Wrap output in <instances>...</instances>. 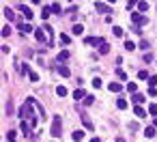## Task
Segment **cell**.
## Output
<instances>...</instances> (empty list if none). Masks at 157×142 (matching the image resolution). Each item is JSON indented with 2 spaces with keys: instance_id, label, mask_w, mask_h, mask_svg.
<instances>
[{
  "instance_id": "ee69618b",
  "label": "cell",
  "mask_w": 157,
  "mask_h": 142,
  "mask_svg": "<svg viewBox=\"0 0 157 142\" xmlns=\"http://www.w3.org/2000/svg\"><path fill=\"white\" fill-rule=\"evenodd\" d=\"M138 78H140V80H146L149 75H146V71H140V73H138Z\"/></svg>"
},
{
  "instance_id": "b9f144b4",
  "label": "cell",
  "mask_w": 157,
  "mask_h": 142,
  "mask_svg": "<svg viewBox=\"0 0 157 142\" xmlns=\"http://www.w3.org/2000/svg\"><path fill=\"white\" fill-rule=\"evenodd\" d=\"M151 60H153V56L149 54V52H144V63H151Z\"/></svg>"
},
{
  "instance_id": "7c38bea8",
  "label": "cell",
  "mask_w": 157,
  "mask_h": 142,
  "mask_svg": "<svg viewBox=\"0 0 157 142\" xmlns=\"http://www.w3.org/2000/svg\"><path fill=\"white\" fill-rule=\"evenodd\" d=\"M134 114H136L138 119H144V116H146V110L142 108V105H136V108H134Z\"/></svg>"
},
{
  "instance_id": "2e32d148",
  "label": "cell",
  "mask_w": 157,
  "mask_h": 142,
  "mask_svg": "<svg viewBox=\"0 0 157 142\" xmlns=\"http://www.w3.org/2000/svg\"><path fill=\"white\" fill-rule=\"evenodd\" d=\"M58 73H60L62 78H69V75H71V71H69L67 65H60V67H58Z\"/></svg>"
},
{
  "instance_id": "f546056e",
  "label": "cell",
  "mask_w": 157,
  "mask_h": 142,
  "mask_svg": "<svg viewBox=\"0 0 157 142\" xmlns=\"http://www.w3.org/2000/svg\"><path fill=\"white\" fill-rule=\"evenodd\" d=\"M99 52H101V54H110V45H108V43H103V45L99 48Z\"/></svg>"
},
{
  "instance_id": "277c9868",
  "label": "cell",
  "mask_w": 157,
  "mask_h": 142,
  "mask_svg": "<svg viewBox=\"0 0 157 142\" xmlns=\"http://www.w3.org/2000/svg\"><path fill=\"white\" fill-rule=\"evenodd\" d=\"M34 37H37V41H41V43H45V45H50L48 32L43 30V26H41V28H37V30H34Z\"/></svg>"
},
{
  "instance_id": "836d02e7",
  "label": "cell",
  "mask_w": 157,
  "mask_h": 142,
  "mask_svg": "<svg viewBox=\"0 0 157 142\" xmlns=\"http://www.w3.org/2000/svg\"><path fill=\"white\" fill-rule=\"evenodd\" d=\"M155 84H157V78L151 75V78H149V88H155Z\"/></svg>"
},
{
  "instance_id": "9a60e30c",
  "label": "cell",
  "mask_w": 157,
  "mask_h": 142,
  "mask_svg": "<svg viewBox=\"0 0 157 142\" xmlns=\"http://www.w3.org/2000/svg\"><path fill=\"white\" fill-rule=\"evenodd\" d=\"M20 11L26 15V20H32V11H30V9L26 7V4H20Z\"/></svg>"
},
{
  "instance_id": "7402d4cb",
  "label": "cell",
  "mask_w": 157,
  "mask_h": 142,
  "mask_svg": "<svg viewBox=\"0 0 157 142\" xmlns=\"http://www.w3.org/2000/svg\"><path fill=\"white\" fill-rule=\"evenodd\" d=\"M116 108H118V110H125V108H127V99H123V97H121V99L116 101Z\"/></svg>"
},
{
  "instance_id": "d6986e66",
  "label": "cell",
  "mask_w": 157,
  "mask_h": 142,
  "mask_svg": "<svg viewBox=\"0 0 157 142\" xmlns=\"http://www.w3.org/2000/svg\"><path fill=\"white\" fill-rule=\"evenodd\" d=\"M2 13H4V17H7V20H9V22H13V20H15V13L11 11V9H4V11H2Z\"/></svg>"
},
{
  "instance_id": "ffe728a7",
  "label": "cell",
  "mask_w": 157,
  "mask_h": 142,
  "mask_svg": "<svg viewBox=\"0 0 157 142\" xmlns=\"http://www.w3.org/2000/svg\"><path fill=\"white\" fill-rule=\"evenodd\" d=\"M149 114L157 119V103H149Z\"/></svg>"
},
{
  "instance_id": "6da1fadb",
  "label": "cell",
  "mask_w": 157,
  "mask_h": 142,
  "mask_svg": "<svg viewBox=\"0 0 157 142\" xmlns=\"http://www.w3.org/2000/svg\"><path fill=\"white\" fill-rule=\"evenodd\" d=\"M32 108H34V105L28 101V99H26V103L22 105V108H20V112H17V116H20V119H34V114H32Z\"/></svg>"
},
{
  "instance_id": "7a4b0ae2",
  "label": "cell",
  "mask_w": 157,
  "mask_h": 142,
  "mask_svg": "<svg viewBox=\"0 0 157 142\" xmlns=\"http://www.w3.org/2000/svg\"><path fill=\"white\" fill-rule=\"evenodd\" d=\"M50 134L54 136V138H58L62 131H60V116H54L52 119V127H50Z\"/></svg>"
},
{
  "instance_id": "83f0119b",
  "label": "cell",
  "mask_w": 157,
  "mask_h": 142,
  "mask_svg": "<svg viewBox=\"0 0 157 142\" xmlns=\"http://www.w3.org/2000/svg\"><path fill=\"white\" fill-rule=\"evenodd\" d=\"M56 95H58V97H65V95H67V88H65V86H58V88H56Z\"/></svg>"
},
{
  "instance_id": "7bdbcfd3",
  "label": "cell",
  "mask_w": 157,
  "mask_h": 142,
  "mask_svg": "<svg viewBox=\"0 0 157 142\" xmlns=\"http://www.w3.org/2000/svg\"><path fill=\"white\" fill-rule=\"evenodd\" d=\"M60 41H62V43H69L71 39H69V34H60Z\"/></svg>"
},
{
  "instance_id": "44dd1931",
  "label": "cell",
  "mask_w": 157,
  "mask_h": 142,
  "mask_svg": "<svg viewBox=\"0 0 157 142\" xmlns=\"http://www.w3.org/2000/svg\"><path fill=\"white\" fill-rule=\"evenodd\" d=\"M71 30H73V34H82V32H84V26H82V24H76Z\"/></svg>"
},
{
  "instance_id": "d6a6232c",
  "label": "cell",
  "mask_w": 157,
  "mask_h": 142,
  "mask_svg": "<svg viewBox=\"0 0 157 142\" xmlns=\"http://www.w3.org/2000/svg\"><path fill=\"white\" fill-rule=\"evenodd\" d=\"M138 9L140 11H149V2H138Z\"/></svg>"
},
{
  "instance_id": "d4e9b609",
  "label": "cell",
  "mask_w": 157,
  "mask_h": 142,
  "mask_svg": "<svg viewBox=\"0 0 157 142\" xmlns=\"http://www.w3.org/2000/svg\"><path fill=\"white\" fill-rule=\"evenodd\" d=\"M116 78H118V80H127V73H125V71H123L121 67L116 69Z\"/></svg>"
},
{
  "instance_id": "ac0fdd59",
  "label": "cell",
  "mask_w": 157,
  "mask_h": 142,
  "mask_svg": "<svg viewBox=\"0 0 157 142\" xmlns=\"http://www.w3.org/2000/svg\"><path fill=\"white\" fill-rule=\"evenodd\" d=\"M71 138L76 140V142H80V140H84V131H80V129H78V131H73V134H71Z\"/></svg>"
},
{
  "instance_id": "ba28073f",
  "label": "cell",
  "mask_w": 157,
  "mask_h": 142,
  "mask_svg": "<svg viewBox=\"0 0 157 142\" xmlns=\"http://www.w3.org/2000/svg\"><path fill=\"white\" fill-rule=\"evenodd\" d=\"M80 119H82V123H84V127H86V129H90V131L95 129V125H93V121H90V116H88V114H84V112H82V114H80Z\"/></svg>"
},
{
  "instance_id": "bcb514c9",
  "label": "cell",
  "mask_w": 157,
  "mask_h": 142,
  "mask_svg": "<svg viewBox=\"0 0 157 142\" xmlns=\"http://www.w3.org/2000/svg\"><path fill=\"white\" fill-rule=\"evenodd\" d=\"M155 127H157V119H155Z\"/></svg>"
},
{
  "instance_id": "f6af8a7d",
  "label": "cell",
  "mask_w": 157,
  "mask_h": 142,
  "mask_svg": "<svg viewBox=\"0 0 157 142\" xmlns=\"http://www.w3.org/2000/svg\"><path fill=\"white\" fill-rule=\"evenodd\" d=\"M90 142H101V140H99V138H93V140H90Z\"/></svg>"
},
{
  "instance_id": "d590c367",
  "label": "cell",
  "mask_w": 157,
  "mask_h": 142,
  "mask_svg": "<svg viewBox=\"0 0 157 142\" xmlns=\"http://www.w3.org/2000/svg\"><path fill=\"white\" fill-rule=\"evenodd\" d=\"M138 48H142L144 52H149V41H146V39H144V41H140V45H138Z\"/></svg>"
},
{
  "instance_id": "4fadbf2b",
  "label": "cell",
  "mask_w": 157,
  "mask_h": 142,
  "mask_svg": "<svg viewBox=\"0 0 157 142\" xmlns=\"http://www.w3.org/2000/svg\"><path fill=\"white\" fill-rule=\"evenodd\" d=\"M30 127H32V125H30V123H26V121H24V123H22V125H20V131H22V134H24V136H30Z\"/></svg>"
},
{
  "instance_id": "f1b7e54d",
  "label": "cell",
  "mask_w": 157,
  "mask_h": 142,
  "mask_svg": "<svg viewBox=\"0 0 157 142\" xmlns=\"http://www.w3.org/2000/svg\"><path fill=\"white\" fill-rule=\"evenodd\" d=\"M50 13H52V9H48V7H45V9H43V13H41V20H48V17H50Z\"/></svg>"
},
{
  "instance_id": "4316f807",
  "label": "cell",
  "mask_w": 157,
  "mask_h": 142,
  "mask_svg": "<svg viewBox=\"0 0 157 142\" xmlns=\"http://www.w3.org/2000/svg\"><path fill=\"white\" fill-rule=\"evenodd\" d=\"M144 136H146V138H153V136H155V127H146V129H144Z\"/></svg>"
},
{
  "instance_id": "8992f818",
  "label": "cell",
  "mask_w": 157,
  "mask_h": 142,
  "mask_svg": "<svg viewBox=\"0 0 157 142\" xmlns=\"http://www.w3.org/2000/svg\"><path fill=\"white\" fill-rule=\"evenodd\" d=\"M84 41H86V45H99V48H101V45L106 43V41L101 39V37H86Z\"/></svg>"
},
{
  "instance_id": "e575fe53",
  "label": "cell",
  "mask_w": 157,
  "mask_h": 142,
  "mask_svg": "<svg viewBox=\"0 0 157 142\" xmlns=\"http://www.w3.org/2000/svg\"><path fill=\"white\" fill-rule=\"evenodd\" d=\"M50 9H52V13H60V11H62V9H60V4H56V2H54Z\"/></svg>"
},
{
  "instance_id": "484cf974",
  "label": "cell",
  "mask_w": 157,
  "mask_h": 142,
  "mask_svg": "<svg viewBox=\"0 0 157 142\" xmlns=\"http://www.w3.org/2000/svg\"><path fill=\"white\" fill-rule=\"evenodd\" d=\"M127 91L136 95V91H138V86H136V82H127Z\"/></svg>"
},
{
  "instance_id": "1f68e13d",
  "label": "cell",
  "mask_w": 157,
  "mask_h": 142,
  "mask_svg": "<svg viewBox=\"0 0 157 142\" xmlns=\"http://www.w3.org/2000/svg\"><path fill=\"white\" fill-rule=\"evenodd\" d=\"M7 140H9V142H15V140H17L15 131H9V134H7Z\"/></svg>"
},
{
  "instance_id": "cb8c5ba5",
  "label": "cell",
  "mask_w": 157,
  "mask_h": 142,
  "mask_svg": "<svg viewBox=\"0 0 157 142\" xmlns=\"http://www.w3.org/2000/svg\"><path fill=\"white\" fill-rule=\"evenodd\" d=\"M69 56H71V54H69V52H67V50H62V52H60V54H58V63H60V60H67Z\"/></svg>"
},
{
  "instance_id": "5b68a950",
  "label": "cell",
  "mask_w": 157,
  "mask_h": 142,
  "mask_svg": "<svg viewBox=\"0 0 157 142\" xmlns=\"http://www.w3.org/2000/svg\"><path fill=\"white\" fill-rule=\"evenodd\" d=\"M95 9H97L99 13H106V15H110V11H112V7H108L106 2H99V0L95 2Z\"/></svg>"
},
{
  "instance_id": "30bf717a",
  "label": "cell",
  "mask_w": 157,
  "mask_h": 142,
  "mask_svg": "<svg viewBox=\"0 0 157 142\" xmlns=\"http://www.w3.org/2000/svg\"><path fill=\"white\" fill-rule=\"evenodd\" d=\"M73 99H76V101H80V99H86V93L82 91V88H76V91H73Z\"/></svg>"
},
{
  "instance_id": "5bb4252c",
  "label": "cell",
  "mask_w": 157,
  "mask_h": 142,
  "mask_svg": "<svg viewBox=\"0 0 157 142\" xmlns=\"http://www.w3.org/2000/svg\"><path fill=\"white\" fill-rule=\"evenodd\" d=\"M108 88H110V93H121V88H123V86H121V82H110Z\"/></svg>"
},
{
  "instance_id": "74e56055",
  "label": "cell",
  "mask_w": 157,
  "mask_h": 142,
  "mask_svg": "<svg viewBox=\"0 0 157 142\" xmlns=\"http://www.w3.org/2000/svg\"><path fill=\"white\" fill-rule=\"evenodd\" d=\"M114 34H116V37H123V28H121V26H114Z\"/></svg>"
},
{
  "instance_id": "e0dca14e",
  "label": "cell",
  "mask_w": 157,
  "mask_h": 142,
  "mask_svg": "<svg viewBox=\"0 0 157 142\" xmlns=\"http://www.w3.org/2000/svg\"><path fill=\"white\" fill-rule=\"evenodd\" d=\"M134 101H136V105L144 103V101H146V95H140V93H136V95H134Z\"/></svg>"
},
{
  "instance_id": "8d00e7d4",
  "label": "cell",
  "mask_w": 157,
  "mask_h": 142,
  "mask_svg": "<svg viewBox=\"0 0 157 142\" xmlns=\"http://www.w3.org/2000/svg\"><path fill=\"white\" fill-rule=\"evenodd\" d=\"M28 78H30V82H39V75H37L34 71H30V73H28Z\"/></svg>"
},
{
  "instance_id": "52a82bcc",
  "label": "cell",
  "mask_w": 157,
  "mask_h": 142,
  "mask_svg": "<svg viewBox=\"0 0 157 142\" xmlns=\"http://www.w3.org/2000/svg\"><path fill=\"white\" fill-rule=\"evenodd\" d=\"M28 101H30V103L34 105V110H37V114H41V116L45 119V110H43V105H41L39 101H37V99H34V97H28Z\"/></svg>"
},
{
  "instance_id": "60d3db41",
  "label": "cell",
  "mask_w": 157,
  "mask_h": 142,
  "mask_svg": "<svg viewBox=\"0 0 157 142\" xmlns=\"http://www.w3.org/2000/svg\"><path fill=\"white\" fill-rule=\"evenodd\" d=\"M93 86H95V88H101V80H99V78L93 80Z\"/></svg>"
},
{
  "instance_id": "4dcf8cb0",
  "label": "cell",
  "mask_w": 157,
  "mask_h": 142,
  "mask_svg": "<svg viewBox=\"0 0 157 142\" xmlns=\"http://www.w3.org/2000/svg\"><path fill=\"white\" fill-rule=\"evenodd\" d=\"M93 101H95V97H90V95H86V99H84V105L88 108V105H93Z\"/></svg>"
},
{
  "instance_id": "603a6c76",
  "label": "cell",
  "mask_w": 157,
  "mask_h": 142,
  "mask_svg": "<svg viewBox=\"0 0 157 142\" xmlns=\"http://www.w3.org/2000/svg\"><path fill=\"white\" fill-rule=\"evenodd\" d=\"M123 48H125V50H129V52H131V50H136V43H134V41H129V39H127V41H125V45H123Z\"/></svg>"
},
{
  "instance_id": "3957f363",
  "label": "cell",
  "mask_w": 157,
  "mask_h": 142,
  "mask_svg": "<svg viewBox=\"0 0 157 142\" xmlns=\"http://www.w3.org/2000/svg\"><path fill=\"white\" fill-rule=\"evenodd\" d=\"M131 22L136 24V28H140V26H146V24H149L146 15H140V13H131Z\"/></svg>"
},
{
  "instance_id": "ab89813d",
  "label": "cell",
  "mask_w": 157,
  "mask_h": 142,
  "mask_svg": "<svg viewBox=\"0 0 157 142\" xmlns=\"http://www.w3.org/2000/svg\"><path fill=\"white\" fill-rule=\"evenodd\" d=\"M9 34H11V28H9V26H4V28H2V37H9Z\"/></svg>"
},
{
  "instance_id": "9c48e42d",
  "label": "cell",
  "mask_w": 157,
  "mask_h": 142,
  "mask_svg": "<svg viewBox=\"0 0 157 142\" xmlns=\"http://www.w3.org/2000/svg\"><path fill=\"white\" fill-rule=\"evenodd\" d=\"M43 30L48 32V39H50V45L54 43V30H52V26L50 24H43Z\"/></svg>"
},
{
  "instance_id": "8fae6325",
  "label": "cell",
  "mask_w": 157,
  "mask_h": 142,
  "mask_svg": "<svg viewBox=\"0 0 157 142\" xmlns=\"http://www.w3.org/2000/svg\"><path fill=\"white\" fill-rule=\"evenodd\" d=\"M17 28H20L24 34H28V32H32V30H37V28H32L30 24H17Z\"/></svg>"
},
{
  "instance_id": "f35d334b",
  "label": "cell",
  "mask_w": 157,
  "mask_h": 142,
  "mask_svg": "<svg viewBox=\"0 0 157 142\" xmlns=\"http://www.w3.org/2000/svg\"><path fill=\"white\" fill-rule=\"evenodd\" d=\"M7 114H9V116H11V114H13V103H11V101L7 103Z\"/></svg>"
}]
</instances>
